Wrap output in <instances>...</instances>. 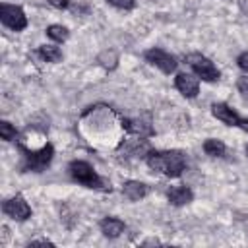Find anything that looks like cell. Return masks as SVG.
I'll return each mask as SVG.
<instances>
[{"label": "cell", "instance_id": "1", "mask_svg": "<svg viewBox=\"0 0 248 248\" xmlns=\"http://www.w3.org/2000/svg\"><path fill=\"white\" fill-rule=\"evenodd\" d=\"M147 167L155 172H161L165 176L176 178L182 174V170L186 169V159L182 151H149L145 155Z\"/></svg>", "mask_w": 248, "mask_h": 248}, {"label": "cell", "instance_id": "2", "mask_svg": "<svg viewBox=\"0 0 248 248\" xmlns=\"http://www.w3.org/2000/svg\"><path fill=\"white\" fill-rule=\"evenodd\" d=\"M72 178L79 184H83L85 188H93V190H108L110 192V182L103 176H99L95 172V169L87 163V161H72L68 167Z\"/></svg>", "mask_w": 248, "mask_h": 248}, {"label": "cell", "instance_id": "3", "mask_svg": "<svg viewBox=\"0 0 248 248\" xmlns=\"http://www.w3.org/2000/svg\"><path fill=\"white\" fill-rule=\"evenodd\" d=\"M186 62L194 70V74L198 78H202L203 81H217L219 79V70L207 56H203L200 52H192L186 56Z\"/></svg>", "mask_w": 248, "mask_h": 248}, {"label": "cell", "instance_id": "4", "mask_svg": "<svg viewBox=\"0 0 248 248\" xmlns=\"http://www.w3.org/2000/svg\"><path fill=\"white\" fill-rule=\"evenodd\" d=\"M52 155H54V147L50 143H45L39 151H23V170H35V172L45 170L52 161Z\"/></svg>", "mask_w": 248, "mask_h": 248}, {"label": "cell", "instance_id": "5", "mask_svg": "<svg viewBox=\"0 0 248 248\" xmlns=\"http://www.w3.org/2000/svg\"><path fill=\"white\" fill-rule=\"evenodd\" d=\"M0 19L12 31H23L27 27L25 12L19 6H16V4H2L0 6Z\"/></svg>", "mask_w": 248, "mask_h": 248}, {"label": "cell", "instance_id": "6", "mask_svg": "<svg viewBox=\"0 0 248 248\" xmlns=\"http://www.w3.org/2000/svg\"><path fill=\"white\" fill-rule=\"evenodd\" d=\"M143 56H145V60H147L151 66L159 68L163 74H172V72L176 70V60H174V56L169 54V52L163 50V48H149V50H145Z\"/></svg>", "mask_w": 248, "mask_h": 248}, {"label": "cell", "instance_id": "7", "mask_svg": "<svg viewBox=\"0 0 248 248\" xmlns=\"http://www.w3.org/2000/svg\"><path fill=\"white\" fill-rule=\"evenodd\" d=\"M2 211L14 221H25L31 217V207L21 196H14L2 203Z\"/></svg>", "mask_w": 248, "mask_h": 248}, {"label": "cell", "instance_id": "8", "mask_svg": "<svg viewBox=\"0 0 248 248\" xmlns=\"http://www.w3.org/2000/svg\"><path fill=\"white\" fill-rule=\"evenodd\" d=\"M174 87L178 89L180 95H184L186 99H194L198 93H200V78L194 76V74H178L174 78Z\"/></svg>", "mask_w": 248, "mask_h": 248}, {"label": "cell", "instance_id": "9", "mask_svg": "<svg viewBox=\"0 0 248 248\" xmlns=\"http://www.w3.org/2000/svg\"><path fill=\"white\" fill-rule=\"evenodd\" d=\"M211 112H213V116L217 118V120H221L223 124H227V126H246V120H242L229 105H225V103H213L211 105Z\"/></svg>", "mask_w": 248, "mask_h": 248}, {"label": "cell", "instance_id": "10", "mask_svg": "<svg viewBox=\"0 0 248 248\" xmlns=\"http://www.w3.org/2000/svg\"><path fill=\"white\" fill-rule=\"evenodd\" d=\"M167 198H169V202L172 205H186V203H190L194 200V194H192V190L188 186L178 184V186H170L167 190Z\"/></svg>", "mask_w": 248, "mask_h": 248}, {"label": "cell", "instance_id": "11", "mask_svg": "<svg viewBox=\"0 0 248 248\" xmlns=\"http://www.w3.org/2000/svg\"><path fill=\"white\" fill-rule=\"evenodd\" d=\"M122 126H124L130 134H134V136H138V138H149V136L153 134L151 124L145 122V120H141V118H124V120H122Z\"/></svg>", "mask_w": 248, "mask_h": 248}, {"label": "cell", "instance_id": "12", "mask_svg": "<svg viewBox=\"0 0 248 248\" xmlns=\"http://www.w3.org/2000/svg\"><path fill=\"white\" fill-rule=\"evenodd\" d=\"M99 227H101V232H103L105 236H108V238L120 236V234L124 232V229H126L124 221L118 219V217H105V219L99 223Z\"/></svg>", "mask_w": 248, "mask_h": 248}, {"label": "cell", "instance_id": "13", "mask_svg": "<svg viewBox=\"0 0 248 248\" xmlns=\"http://www.w3.org/2000/svg\"><path fill=\"white\" fill-rule=\"evenodd\" d=\"M122 194L132 202H140L141 198L147 196V186L140 180H126L122 184Z\"/></svg>", "mask_w": 248, "mask_h": 248}, {"label": "cell", "instance_id": "14", "mask_svg": "<svg viewBox=\"0 0 248 248\" xmlns=\"http://www.w3.org/2000/svg\"><path fill=\"white\" fill-rule=\"evenodd\" d=\"M203 151L209 157H223L225 151H227V145L221 140H217V138H209V140L203 141Z\"/></svg>", "mask_w": 248, "mask_h": 248}, {"label": "cell", "instance_id": "15", "mask_svg": "<svg viewBox=\"0 0 248 248\" xmlns=\"http://www.w3.org/2000/svg\"><path fill=\"white\" fill-rule=\"evenodd\" d=\"M39 54H41L43 60L52 62V64H56V62L62 60V50L58 46H54V45H41L39 46Z\"/></svg>", "mask_w": 248, "mask_h": 248}, {"label": "cell", "instance_id": "16", "mask_svg": "<svg viewBox=\"0 0 248 248\" xmlns=\"http://www.w3.org/2000/svg\"><path fill=\"white\" fill-rule=\"evenodd\" d=\"M46 35H48L52 41H56V43H64V41L70 37V31H68V27L54 23V25H48V29H46Z\"/></svg>", "mask_w": 248, "mask_h": 248}, {"label": "cell", "instance_id": "17", "mask_svg": "<svg viewBox=\"0 0 248 248\" xmlns=\"http://www.w3.org/2000/svg\"><path fill=\"white\" fill-rule=\"evenodd\" d=\"M99 62H101L105 68L112 70V68L116 66V62H118V56H116V52H114V50H105V52L99 56Z\"/></svg>", "mask_w": 248, "mask_h": 248}, {"label": "cell", "instance_id": "18", "mask_svg": "<svg viewBox=\"0 0 248 248\" xmlns=\"http://www.w3.org/2000/svg\"><path fill=\"white\" fill-rule=\"evenodd\" d=\"M0 136H2L4 141H12V140H16L17 132H16V128L10 122L4 120V122H0Z\"/></svg>", "mask_w": 248, "mask_h": 248}, {"label": "cell", "instance_id": "19", "mask_svg": "<svg viewBox=\"0 0 248 248\" xmlns=\"http://www.w3.org/2000/svg\"><path fill=\"white\" fill-rule=\"evenodd\" d=\"M107 2L118 10H132L136 6V0H107Z\"/></svg>", "mask_w": 248, "mask_h": 248}, {"label": "cell", "instance_id": "20", "mask_svg": "<svg viewBox=\"0 0 248 248\" xmlns=\"http://www.w3.org/2000/svg\"><path fill=\"white\" fill-rule=\"evenodd\" d=\"M236 62H238V68H240L242 72H246V74H248V50H246V52H242V54L236 58Z\"/></svg>", "mask_w": 248, "mask_h": 248}, {"label": "cell", "instance_id": "21", "mask_svg": "<svg viewBox=\"0 0 248 248\" xmlns=\"http://www.w3.org/2000/svg\"><path fill=\"white\" fill-rule=\"evenodd\" d=\"M236 87H238V91H240L244 97H248V78H238Z\"/></svg>", "mask_w": 248, "mask_h": 248}, {"label": "cell", "instance_id": "22", "mask_svg": "<svg viewBox=\"0 0 248 248\" xmlns=\"http://www.w3.org/2000/svg\"><path fill=\"white\" fill-rule=\"evenodd\" d=\"M48 4L52 8H56V10H66L68 4H70V0H48Z\"/></svg>", "mask_w": 248, "mask_h": 248}, {"label": "cell", "instance_id": "23", "mask_svg": "<svg viewBox=\"0 0 248 248\" xmlns=\"http://www.w3.org/2000/svg\"><path fill=\"white\" fill-rule=\"evenodd\" d=\"M31 244L33 246H52V242H48V240H33Z\"/></svg>", "mask_w": 248, "mask_h": 248}, {"label": "cell", "instance_id": "24", "mask_svg": "<svg viewBox=\"0 0 248 248\" xmlns=\"http://www.w3.org/2000/svg\"><path fill=\"white\" fill-rule=\"evenodd\" d=\"M244 128H246V130H248V120H246V126H244Z\"/></svg>", "mask_w": 248, "mask_h": 248}]
</instances>
